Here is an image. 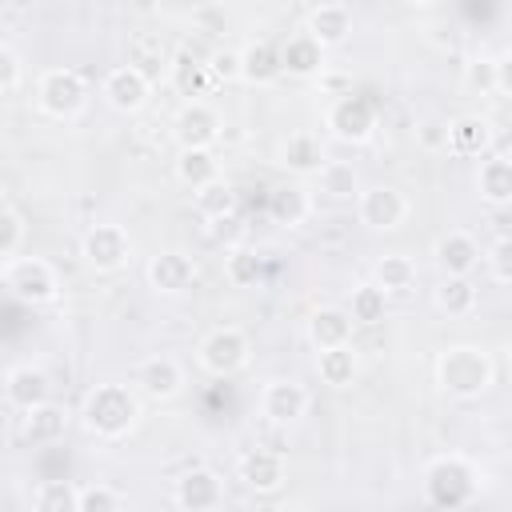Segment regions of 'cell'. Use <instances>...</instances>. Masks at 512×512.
Segmentation results:
<instances>
[{"instance_id": "20", "label": "cell", "mask_w": 512, "mask_h": 512, "mask_svg": "<svg viewBox=\"0 0 512 512\" xmlns=\"http://www.w3.org/2000/svg\"><path fill=\"white\" fill-rule=\"evenodd\" d=\"M280 164L288 172H296V176H312V172L320 176V168L328 164L320 136L316 132H288L284 144H280Z\"/></svg>"}, {"instance_id": "24", "label": "cell", "mask_w": 512, "mask_h": 512, "mask_svg": "<svg viewBox=\"0 0 512 512\" xmlns=\"http://www.w3.org/2000/svg\"><path fill=\"white\" fill-rule=\"evenodd\" d=\"M348 336H352V316L344 308H316L308 316V340L316 344V352L344 348Z\"/></svg>"}, {"instance_id": "37", "label": "cell", "mask_w": 512, "mask_h": 512, "mask_svg": "<svg viewBox=\"0 0 512 512\" xmlns=\"http://www.w3.org/2000/svg\"><path fill=\"white\" fill-rule=\"evenodd\" d=\"M384 300H388V296H384L372 280L356 284V288H352V304H348L352 324H380V320H384Z\"/></svg>"}, {"instance_id": "40", "label": "cell", "mask_w": 512, "mask_h": 512, "mask_svg": "<svg viewBox=\"0 0 512 512\" xmlns=\"http://www.w3.org/2000/svg\"><path fill=\"white\" fill-rule=\"evenodd\" d=\"M448 128H452V120H444V116H424V120L416 124V144H420L424 152H448Z\"/></svg>"}, {"instance_id": "31", "label": "cell", "mask_w": 512, "mask_h": 512, "mask_svg": "<svg viewBox=\"0 0 512 512\" xmlns=\"http://www.w3.org/2000/svg\"><path fill=\"white\" fill-rule=\"evenodd\" d=\"M372 284L384 292V296H400V292H412V284H416V260L412 256H404V252H388V256H380L376 260V268H372Z\"/></svg>"}, {"instance_id": "18", "label": "cell", "mask_w": 512, "mask_h": 512, "mask_svg": "<svg viewBox=\"0 0 512 512\" xmlns=\"http://www.w3.org/2000/svg\"><path fill=\"white\" fill-rule=\"evenodd\" d=\"M436 264L444 276H472V268L480 264V244L472 240V232L452 228L436 240Z\"/></svg>"}, {"instance_id": "43", "label": "cell", "mask_w": 512, "mask_h": 512, "mask_svg": "<svg viewBox=\"0 0 512 512\" xmlns=\"http://www.w3.org/2000/svg\"><path fill=\"white\" fill-rule=\"evenodd\" d=\"M464 84L476 88V92H496V60L488 56H476L464 64Z\"/></svg>"}, {"instance_id": "21", "label": "cell", "mask_w": 512, "mask_h": 512, "mask_svg": "<svg viewBox=\"0 0 512 512\" xmlns=\"http://www.w3.org/2000/svg\"><path fill=\"white\" fill-rule=\"evenodd\" d=\"M168 80H172V88H176L180 96H188V104H192L196 96H204V92L216 84V80H212V72H208V60L192 56V48H180V52L172 56Z\"/></svg>"}, {"instance_id": "25", "label": "cell", "mask_w": 512, "mask_h": 512, "mask_svg": "<svg viewBox=\"0 0 512 512\" xmlns=\"http://www.w3.org/2000/svg\"><path fill=\"white\" fill-rule=\"evenodd\" d=\"M476 192L488 204H512V156H484L476 168Z\"/></svg>"}, {"instance_id": "7", "label": "cell", "mask_w": 512, "mask_h": 512, "mask_svg": "<svg viewBox=\"0 0 512 512\" xmlns=\"http://www.w3.org/2000/svg\"><path fill=\"white\" fill-rule=\"evenodd\" d=\"M200 368L212 372V376H232L236 368L248 364V336L232 324L224 328H212L204 340H200Z\"/></svg>"}, {"instance_id": "41", "label": "cell", "mask_w": 512, "mask_h": 512, "mask_svg": "<svg viewBox=\"0 0 512 512\" xmlns=\"http://www.w3.org/2000/svg\"><path fill=\"white\" fill-rule=\"evenodd\" d=\"M80 512H120V496L108 484H88L80 488Z\"/></svg>"}, {"instance_id": "34", "label": "cell", "mask_w": 512, "mask_h": 512, "mask_svg": "<svg viewBox=\"0 0 512 512\" xmlns=\"http://www.w3.org/2000/svg\"><path fill=\"white\" fill-rule=\"evenodd\" d=\"M356 352L344 344V348H328V352H316V372L328 388H348L356 380Z\"/></svg>"}, {"instance_id": "8", "label": "cell", "mask_w": 512, "mask_h": 512, "mask_svg": "<svg viewBox=\"0 0 512 512\" xmlns=\"http://www.w3.org/2000/svg\"><path fill=\"white\" fill-rule=\"evenodd\" d=\"M356 212H360V224H368V228H376V232H392V228L404 224L408 200H404V192L392 188V184H372V188L360 192Z\"/></svg>"}, {"instance_id": "48", "label": "cell", "mask_w": 512, "mask_h": 512, "mask_svg": "<svg viewBox=\"0 0 512 512\" xmlns=\"http://www.w3.org/2000/svg\"><path fill=\"white\" fill-rule=\"evenodd\" d=\"M508 372H512V348H508Z\"/></svg>"}, {"instance_id": "32", "label": "cell", "mask_w": 512, "mask_h": 512, "mask_svg": "<svg viewBox=\"0 0 512 512\" xmlns=\"http://www.w3.org/2000/svg\"><path fill=\"white\" fill-rule=\"evenodd\" d=\"M432 300H436V308L448 312V316H468V312H476V284H472L468 276H444V280L436 284Z\"/></svg>"}, {"instance_id": "19", "label": "cell", "mask_w": 512, "mask_h": 512, "mask_svg": "<svg viewBox=\"0 0 512 512\" xmlns=\"http://www.w3.org/2000/svg\"><path fill=\"white\" fill-rule=\"evenodd\" d=\"M320 48H336L348 40L352 32V8L348 4H316L308 12V28H304Z\"/></svg>"}, {"instance_id": "2", "label": "cell", "mask_w": 512, "mask_h": 512, "mask_svg": "<svg viewBox=\"0 0 512 512\" xmlns=\"http://www.w3.org/2000/svg\"><path fill=\"white\" fill-rule=\"evenodd\" d=\"M136 416H140V404L124 384H96L84 400V424H88V432H96L104 440L128 436Z\"/></svg>"}, {"instance_id": "35", "label": "cell", "mask_w": 512, "mask_h": 512, "mask_svg": "<svg viewBox=\"0 0 512 512\" xmlns=\"http://www.w3.org/2000/svg\"><path fill=\"white\" fill-rule=\"evenodd\" d=\"M320 192L332 196V200H352V196H360V176H356V168L344 164V160H328V164L320 168Z\"/></svg>"}, {"instance_id": "9", "label": "cell", "mask_w": 512, "mask_h": 512, "mask_svg": "<svg viewBox=\"0 0 512 512\" xmlns=\"http://www.w3.org/2000/svg\"><path fill=\"white\" fill-rule=\"evenodd\" d=\"M100 92H104L108 108L132 116V112H140V108L148 104V96H152V80H148L140 68H132V64H116V68H108Z\"/></svg>"}, {"instance_id": "16", "label": "cell", "mask_w": 512, "mask_h": 512, "mask_svg": "<svg viewBox=\"0 0 512 512\" xmlns=\"http://www.w3.org/2000/svg\"><path fill=\"white\" fill-rule=\"evenodd\" d=\"M240 480H244L252 492H260V496L280 492L284 480H288L284 456L272 452V448H252V452H244V460H240Z\"/></svg>"}, {"instance_id": "44", "label": "cell", "mask_w": 512, "mask_h": 512, "mask_svg": "<svg viewBox=\"0 0 512 512\" xmlns=\"http://www.w3.org/2000/svg\"><path fill=\"white\" fill-rule=\"evenodd\" d=\"M488 268H492V276L500 280V284H512V236H500L492 248H488Z\"/></svg>"}, {"instance_id": "28", "label": "cell", "mask_w": 512, "mask_h": 512, "mask_svg": "<svg viewBox=\"0 0 512 512\" xmlns=\"http://www.w3.org/2000/svg\"><path fill=\"white\" fill-rule=\"evenodd\" d=\"M280 72H284L280 48H272L268 40H252L248 48H240V80H248V84H272Z\"/></svg>"}, {"instance_id": "4", "label": "cell", "mask_w": 512, "mask_h": 512, "mask_svg": "<svg viewBox=\"0 0 512 512\" xmlns=\"http://www.w3.org/2000/svg\"><path fill=\"white\" fill-rule=\"evenodd\" d=\"M472 492H476V472L460 456H440L424 472V496L436 508H460L464 500H472Z\"/></svg>"}, {"instance_id": "6", "label": "cell", "mask_w": 512, "mask_h": 512, "mask_svg": "<svg viewBox=\"0 0 512 512\" xmlns=\"http://www.w3.org/2000/svg\"><path fill=\"white\" fill-rule=\"evenodd\" d=\"M80 256L92 272H116L128 264L132 256V236L120 228V224H92L84 232V244H80Z\"/></svg>"}, {"instance_id": "23", "label": "cell", "mask_w": 512, "mask_h": 512, "mask_svg": "<svg viewBox=\"0 0 512 512\" xmlns=\"http://www.w3.org/2000/svg\"><path fill=\"white\" fill-rule=\"evenodd\" d=\"M312 212V200L300 184H276L268 192V220L280 224V228H300Z\"/></svg>"}, {"instance_id": "26", "label": "cell", "mask_w": 512, "mask_h": 512, "mask_svg": "<svg viewBox=\"0 0 512 512\" xmlns=\"http://www.w3.org/2000/svg\"><path fill=\"white\" fill-rule=\"evenodd\" d=\"M492 144V124L484 116H456L448 128V152L452 156H484Z\"/></svg>"}, {"instance_id": "12", "label": "cell", "mask_w": 512, "mask_h": 512, "mask_svg": "<svg viewBox=\"0 0 512 512\" xmlns=\"http://www.w3.org/2000/svg\"><path fill=\"white\" fill-rule=\"evenodd\" d=\"M308 404H312V396H308V388L296 384V380H272V384H264V392H260V412H264L272 424H296V420L308 412Z\"/></svg>"}, {"instance_id": "46", "label": "cell", "mask_w": 512, "mask_h": 512, "mask_svg": "<svg viewBox=\"0 0 512 512\" xmlns=\"http://www.w3.org/2000/svg\"><path fill=\"white\" fill-rule=\"evenodd\" d=\"M496 92L500 96H512V48L496 56Z\"/></svg>"}, {"instance_id": "27", "label": "cell", "mask_w": 512, "mask_h": 512, "mask_svg": "<svg viewBox=\"0 0 512 512\" xmlns=\"http://www.w3.org/2000/svg\"><path fill=\"white\" fill-rule=\"evenodd\" d=\"M176 176H180V184H188L192 192H200V188L224 180V176H220V160H216L212 148H180V156H176Z\"/></svg>"}, {"instance_id": "15", "label": "cell", "mask_w": 512, "mask_h": 512, "mask_svg": "<svg viewBox=\"0 0 512 512\" xmlns=\"http://www.w3.org/2000/svg\"><path fill=\"white\" fill-rule=\"evenodd\" d=\"M136 388L148 396V400H172L180 388H184V368L176 356H148L140 368H136Z\"/></svg>"}, {"instance_id": "13", "label": "cell", "mask_w": 512, "mask_h": 512, "mask_svg": "<svg viewBox=\"0 0 512 512\" xmlns=\"http://www.w3.org/2000/svg\"><path fill=\"white\" fill-rule=\"evenodd\" d=\"M224 500V480L212 468H188L176 480V504L184 512H216Z\"/></svg>"}, {"instance_id": "36", "label": "cell", "mask_w": 512, "mask_h": 512, "mask_svg": "<svg viewBox=\"0 0 512 512\" xmlns=\"http://www.w3.org/2000/svg\"><path fill=\"white\" fill-rule=\"evenodd\" d=\"M196 212H200L204 220H228V216L236 212V188H232L228 180H216V184L200 188V192H196Z\"/></svg>"}, {"instance_id": "5", "label": "cell", "mask_w": 512, "mask_h": 512, "mask_svg": "<svg viewBox=\"0 0 512 512\" xmlns=\"http://www.w3.org/2000/svg\"><path fill=\"white\" fill-rule=\"evenodd\" d=\"M36 100H40V108H44L48 116L68 120V116H76V112L84 108V100H88V80H84L76 68H48V72H40V80H36Z\"/></svg>"}, {"instance_id": "10", "label": "cell", "mask_w": 512, "mask_h": 512, "mask_svg": "<svg viewBox=\"0 0 512 512\" xmlns=\"http://www.w3.org/2000/svg\"><path fill=\"white\" fill-rule=\"evenodd\" d=\"M328 128H332V136L344 140V144H364V140L372 136V128H376V108H372V100H364V96H340V100L328 108Z\"/></svg>"}, {"instance_id": "1", "label": "cell", "mask_w": 512, "mask_h": 512, "mask_svg": "<svg viewBox=\"0 0 512 512\" xmlns=\"http://www.w3.org/2000/svg\"><path fill=\"white\" fill-rule=\"evenodd\" d=\"M436 380L448 396L472 400V396L488 392V384H492V356L472 344H452L436 360Z\"/></svg>"}, {"instance_id": "22", "label": "cell", "mask_w": 512, "mask_h": 512, "mask_svg": "<svg viewBox=\"0 0 512 512\" xmlns=\"http://www.w3.org/2000/svg\"><path fill=\"white\" fill-rule=\"evenodd\" d=\"M172 56L176 52H168V44H164L160 32H132L128 36V64L140 68L148 80L160 76L164 68H172Z\"/></svg>"}, {"instance_id": "14", "label": "cell", "mask_w": 512, "mask_h": 512, "mask_svg": "<svg viewBox=\"0 0 512 512\" xmlns=\"http://www.w3.org/2000/svg\"><path fill=\"white\" fill-rule=\"evenodd\" d=\"M148 284L160 292V296H180L196 284V264L192 256L184 252H160L148 260Z\"/></svg>"}, {"instance_id": "11", "label": "cell", "mask_w": 512, "mask_h": 512, "mask_svg": "<svg viewBox=\"0 0 512 512\" xmlns=\"http://www.w3.org/2000/svg\"><path fill=\"white\" fill-rule=\"evenodd\" d=\"M220 128H224V124H220L216 108L204 104V100L184 104V108L176 112V120H172V132H176L180 148H212V144L220 140Z\"/></svg>"}, {"instance_id": "33", "label": "cell", "mask_w": 512, "mask_h": 512, "mask_svg": "<svg viewBox=\"0 0 512 512\" xmlns=\"http://www.w3.org/2000/svg\"><path fill=\"white\" fill-rule=\"evenodd\" d=\"M32 512H80V488L72 480H40L32 492Z\"/></svg>"}, {"instance_id": "30", "label": "cell", "mask_w": 512, "mask_h": 512, "mask_svg": "<svg viewBox=\"0 0 512 512\" xmlns=\"http://www.w3.org/2000/svg\"><path fill=\"white\" fill-rule=\"evenodd\" d=\"M280 64H284L288 76H316V72L324 68V48H320L308 32H296V36L284 40Z\"/></svg>"}, {"instance_id": "3", "label": "cell", "mask_w": 512, "mask_h": 512, "mask_svg": "<svg viewBox=\"0 0 512 512\" xmlns=\"http://www.w3.org/2000/svg\"><path fill=\"white\" fill-rule=\"evenodd\" d=\"M4 288L20 304H52L60 296V276L40 256H16L4 264Z\"/></svg>"}, {"instance_id": "29", "label": "cell", "mask_w": 512, "mask_h": 512, "mask_svg": "<svg viewBox=\"0 0 512 512\" xmlns=\"http://www.w3.org/2000/svg\"><path fill=\"white\" fill-rule=\"evenodd\" d=\"M64 428H68V412L60 408V404H40V408H32V412H24V424H20V436L28 440V444H56L60 436H64Z\"/></svg>"}, {"instance_id": "42", "label": "cell", "mask_w": 512, "mask_h": 512, "mask_svg": "<svg viewBox=\"0 0 512 512\" xmlns=\"http://www.w3.org/2000/svg\"><path fill=\"white\" fill-rule=\"evenodd\" d=\"M20 76H24L20 52H16L12 44H0V92H4V96H16V88H20Z\"/></svg>"}, {"instance_id": "17", "label": "cell", "mask_w": 512, "mask_h": 512, "mask_svg": "<svg viewBox=\"0 0 512 512\" xmlns=\"http://www.w3.org/2000/svg\"><path fill=\"white\" fill-rule=\"evenodd\" d=\"M48 388H52L48 376L40 368H32V364H16L4 376V400L12 408H20V412H32V408L48 404Z\"/></svg>"}, {"instance_id": "47", "label": "cell", "mask_w": 512, "mask_h": 512, "mask_svg": "<svg viewBox=\"0 0 512 512\" xmlns=\"http://www.w3.org/2000/svg\"><path fill=\"white\" fill-rule=\"evenodd\" d=\"M276 512H312V508H308V504H280Z\"/></svg>"}, {"instance_id": "39", "label": "cell", "mask_w": 512, "mask_h": 512, "mask_svg": "<svg viewBox=\"0 0 512 512\" xmlns=\"http://www.w3.org/2000/svg\"><path fill=\"white\" fill-rule=\"evenodd\" d=\"M260 272H264V264L252 248H232L228 260H224V276H228L232 288H252L260 280Z\"/></svg>"}, {"instance_id": "45", "label": "cell", "mask_w": 512, "mask_h": 512, "mask_svg": "<svg viewBox=\"0 0 512 512\" xmlns=\"http://www.w3.org/2000/svg\"><path fill=\"white\" fill-rule=\"evenodd\" d=\"M208 72H212L216 84H224V80H240V52H236V48H220V52H212V56H208Z\"/></svg>"}, {"instance_id": "38", "label": "cell", "mask_w": 512, "mask_h": 512, "mask_svg": "<svg viewBox=\"0 0 512 512\" xmlns=\"http://www.w3.org/2000/svg\"><path fill=\"white\" fill-rule=\"evenodd\" d=\"M24 236H28L24 212H20L16 204H4V208H0V256H4V264L20 256V248H24Z\"/></svg>"}]
</instances>
